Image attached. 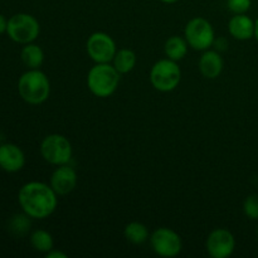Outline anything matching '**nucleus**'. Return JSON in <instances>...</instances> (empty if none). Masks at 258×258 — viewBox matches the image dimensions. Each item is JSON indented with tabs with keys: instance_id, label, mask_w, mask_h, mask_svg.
Segmentation results:
<instances>
[{
	"instance_id": "obj_6",
	"label": "nucleus",
	"mask_w": 258,
	"mask_h": 258,
	"mask_svg": "<svg viewBox=\"0 0 258 258\" xmlns=\"http://www.w3.org/2000/svg\"><path fill=\"white\" fill-rule=\"evenodd\" d=\"M72 145L66 136L52 134L43 139L40 154L43 159L52 165H64L72 159Z\"/></svg>"
},
{
	"instance_id": "obj_5",
	"label": "nucleus",
	"mask_w": 258,
	"mask_h": 258,
	"mask_svg": "<svg viewBox=\"0 0 258 258\" xmlns=\"http://www.w3.org/2000/svg\"><path fill=\"white\" fill-rule=\"evenodd\" d=\"M40 32L38 20L27 13L15 14L8 20L7 33L14 42L20 44H28L34 42Z\"/></svg>"
},
{
	"instance_id": "obj_1",
	"label": "nucleus",
	"mask_w": 258,
	"mask_h": 258,
	"mask_svg": "<svg viewBox=\"0 0 258 258\" xmlns=\"http://www.w3.org/2000/svg\"><path fill=\"white\" fill-rule=\"evenodd\" d=\"M19 204L30 218L44 219L57 208V193L52 186L40 181H30L19 190Z\"/></svg>"
},
{
	"instance_id": "obj_2",
	"label": "nucleus",
	"mask_w": 258,
	"mask_h": 258,
	"mask_svg": "<svg viewBox=\"0 0 258 258\" xmlns=\"http://www.w3.org/2000/svg\"><path fill=\"white\" fill-rule=\"evenodd\" d=\"M18 91L25 102L30 105H40L49 97V80L42 71L29 70L19 78Z\"/></svg>"
},
{
	"instance_id": "obj_3",
	"label": "nucleus",
	"mask_w": 258,
	"mask_h": 258,
	"mask_svg": "<svg viewBox=\"0 0 258 258\" xmlns=\"http://www.w3.org/2000/svg\"><path fill=\"white\" fill-rule=\"evenodd\" d=\"M118 83L120 73L110 63H96L88 72L87 86L97 97H110L117 90Z\"/></svg>"
},
{
	"instance_id": "obj_24",
	"label": "nucleus",
	"mask_w": 258,
	"mask_h": 258,
	"mask_svg": "<svg viewBox=\"0 0 258 258\" xmlns=\"http://www.w3.org/2000/svg\"><path fill=\"white\" fill-rule=\"evenodd\" d=\"M7 28H8V20L5 19L4 15L0 14V34L7 32Z\"/></svg>"
},
{
	"instance_id": "obj_4",
	"label": "nucleus",
	"mask_w": 258,
	"mask_h": 258,
	"mask_svg": "<svg viewBox=\"0 0 258 258\" xmlns=\"http://www.w3.org/2000/svg\"><path fill=\"white\" fill-rule=\"evenodd\" d=\"M181 71L175 60L160 59L150 71V81L154 88L160 92H170L180 83Z\"/></svg>"
},
{
	"instance_id": "obj_12",
	"label": "nucleus",
	"mask_w": 258,
	"mask_h": 258,
	"mask_svg": "<svg viewBox=\"0 0 258 258\" xmlns=\"http://www.w3.org/2000/svg\"><path fill=\"white\" fill-rule=\"evenodd\" d=\"M25 164V156L22 149L14 144L0 145V168L8 173L22 170Z\"/></svg>"
},
{
	"instance_id": "obj_22",
	"label": "nucleus",
	"mask_w": 258,
	"mask_h": 258,
	"mask_svg": "<svg viewBox=\"0 0 258 258\" xmlns=\"http://www.w3.org/2000/svg\"><path fill=\"white\" fill-rule=\"evenodd\" d=\"M251 0H227V7L234 14H246L251 8Z\"/></svg>"
},
{
	"instance_id": "obj_15",
	"label": "nucleus",
	"mask_w": 258,
	"mask_h": 258,
	"mask_svg": "<svg viewBox=\"0 0 258 258\" xmlns=\"http://www.w3.org/2000/svg\"><path fill=\"white\" fill-rule=\"evenodd\" d=\"M188 42L186 39H183V38L178 37V35H174V37H170L165 42V45H164V52H165L166 57L171 60H181L188 53Z\"/></svg>"
},
{
	"instance_id": "obj_17",
	"label": "nucleus",
	"mask_w": 258,
	"mask_h": 258,
	"mask_svg": "<svg viewBox=\"0 0 258 258\" xmlns=\"http://www.w3.org/2000/svg\"><path fill=\"white\" fill-rule=\"evenodd\" d=\"M136 64V54L128 48H122L117 50L113 57V67L120 75H125L134 70Z\"/></svg>"
},
{
	"instance_id": "obj_7",
	"label": "nucleus",
	"mask_w": 258,
	"mask_h": 258,
	"mask_svg": "<svg viewBox=\"0 0 258 258\" xmlns=\"http://www.w3.org/2000/svg\"><path fill=\"white\" fill-rule=\"evenodd\" d=\"M184 34L188 44L196 50H207L214 44V29L204 18L197 17L189 20Z\"/></svg>"
},
{
	"instance_id": "obj_20",
	"label": "nucleus",
	"mask_w": 258,
	"mask_h": 258,
	"mask_svg": "<svg viewBox=\"0 0 258 258\" xmlns=\"http://www.w3.org/2000/svg\"><path fill=\"white\" fill-rule=\"evenodd\" d=\"M30 217L28 214H17L15 217H13V219L10 221V229L14 234L17 236H23V234L27 233L30 228Z\"/></svg>"
},
{
	"instance_id": "obj_10",
	"label": "nucleus",
	"mask_w": 258,
	"mask_h": 258,
	"mask_svg": "<svg viewBox=\"0 0 258 258\" xmlns=\"http://www.w3.org/2000/svg\"><path fill=\"white\" fill-rule=\"evenodd\" d=\"M206 248L211 257L227 258L236 248V239L228 229L217 228L212 231L207 238Z\"/></svg>"
},
{
	"instance_id": "obj_16",
	"label": "nucleus",
	"mask_w": 258,
	"mask_h": 258,
	"mask_svg": "<svg viewBox=\"0 0 258 258\" xmlns=\"http://www.w3.org/2000/svg\"><path fill=\"white\" fill-rule=\"evenodd\" d=\"M20 58L22 62L27 66L29 70H38L40 66L43 64L44 60V53H43L42 48L33 43H28L25 47L22 49L20 53Z\"/></svg>"
},
{
	"instance_id": "obj_23",
	"label": "nucleus",
	"mask_w": 258,
	"mask_h": 258,
	"mask_svg": "<svg viewBox=\"0 0 258 258\" xmlns=\"http://www.w3.org/2000/svg\"><path fill=\"white\" fill-rule=\"evenodd\" d=\"M47 258H67V254L63 253V252L60 251H54V249H52V251H49L47 253Z\"/></svg>"
},
{
	"instance_id": "obj_25",
	"label": "nucleus",
	"mask_w": 258,
	"mask_h": 258,
	"mask_svg": "<svg viewBox=\"0 0 258 258\" xmlns=\"http://www.w3.org/2000/svg\"><path fill=\"white\" fill-rule=\"evenodd\" d=\"M254 37H256V39L258 40V18L256 22H254Z\"/></svg>"
},
{
	"instance_id": "obj_8",
	"label": "nucleus",
	"mask_w": 258,
	"mask_h": 258,
	"mask_svg": "<svg viewBox=\"0 0 258 258\" xmlns=\"http://www.w3.org/2000/svg\"><path fill=\"white\" fill-rule=\"evenodd\" d=\"M154 252L161 257H175L181 251V238L175 231L166 227L155 229L150 237Z\"/></svg>"
},
{
	"instance_id": "obj_19",
	"label": "nucleus",
	"mask_w": 258,
	"mask_h": 258,
	"mask_svg": "<svg viewBox=\"0 0 258 258\" xmlns=\"http://www.w3.org/2000/svg\"><path fill=\"white\" fill-rule=\"evenodd\" d=\"M30 243H32L33 248L42 253H48L52 251L54 242H53V237L49 232L44 231V229H37L30 236Z\"/></svg>"
},
{
	"instance_id": "obj_9",
	"label": "nucleus",
	"mask_w": 258,
	"mask_h": 258,
	"mask_svg": "<svg viewBox=\"0 0 258 258\" xmlns=\"http://www.w3.org/2000/svg\"><path fill=\"white\" fill-rule=\"evenodd\" d=\"M86 49L91 59L96 63H110L117 52L115 40L103 32L91 34L86 44Z\"/></svg>"
},
{
	"instance_id": "obj_18",
	"label": "nucleus",
	"mask_w": 258,
	"mask_h": 258,
	"mask_svg": "<svg viewBox=\"0 0 258 258\" xmlns=\"http://www.w3.org/2000/svg\"><path fill=\"white\" fill-rule=\"evenodd\" d=\"M125 238L133 244H143L149 239V229L140 222H131L125 227Z\"/></svg>"
},
{
	"instance_id": "obj_11",
	"label": "nucleus",
	"mask_w": 258,
	"mask_h": 258,
	"mask_svg": "<svg viewBox=\"0 0 258 258\" xmlns=\"http://www.w3.org/2000/svg\"><path fill=\"white\" fill-rule=\"evenodd\" d=\"M78 176L72 166L59 165L50 176V186L57 193V196H66L75 190L77 185Z\"/></svg>"
},
{
	"instance_id": "obj_13",
	"label": "nucleus",
	"mask_w": 258,
	"mask_h": 258,
	"mask_svg": "<svg viewBox=\"0 0 258 258\" xmlns=\"http://www.w3.org/2000/svg\"><path fill=\"white\" fill-rule=\"evenodd\" d=\"M228 30L234 39L248 40L254 37V22L246 14H234L228 23Z\"/></svg>"
},
{
	"instance_id": "obj_26",
	"label": "nucleus",
	"mask_w": 258,
	"mask_h": 258,
	"mask_svg": "<svg viewBox=\"0 0 258 258\" xmlns=\"http://www.w3.org/2000/svg\"><path fill=\"white\" fill-rule=\"evenodd\" d=\"M160 2L165 3V4H174V3H178L179 0H160Z\"/></svg>"
},
{
	"instance_id": "obj_21",
	"label": "nucleus",
	"mask_w": 258,
	"mask_h": 258,
	"mask_svg": "<svg viewBox=\"0 0 258 258\" xmlns=\"http://www.w3.org/2000/svg\"><path fill=\"white\" fill-rule=\"evenodd\" d=\"M243 211L248 218L258 219V196L252 194L246 198L243 203Z\"/></svg>"
},
{
	"instance_id": "obj_14",
	"label": "nucleus",
	"mask_w": 258,
	"mask_h": 258,
	"mask_svg": "<svg viewBox=\"0 0 258 258\" xmlns=\"http://www.w3.org/2000/svg\"><path fill=\"white\" fill-rule=\"evenodd\" d=\"M199 71L208 80H214L223 71V59L217 50L207 49L199 59Z\"/></svg>"
}]
</instances>
